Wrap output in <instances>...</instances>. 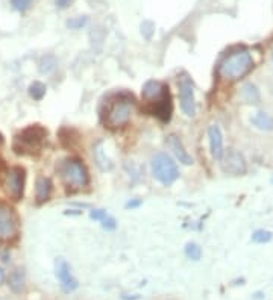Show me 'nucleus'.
<instances>
[{
	"instance_id": "4468645a",
	"label": "nucleus",
	"mask_w": 273,
	"mask_h": 300,
	"mask_svg": "<svg viewBox=\"0 0 273 300\" xmlns=\"http://www.w3.org/2000/svg\"><path fill=\"white\" fill-rule=\"evenodd\" d=\"M52 193V181L49 177H38L37 185H35V199L37 203H44L49 200Z\"/></svg>"
},
{
	"instance_id": "6ab92c4d",
	"label": "nucleus",
	"mask_w": 273,
	"mask_h": 300,
	"mask_svg": "<svg viewBox=\"0 0 273 300\" xmlns=\"http://www.w3.org/2000/svg\"><path fill=\"white\" fill-rule=\"evenodd\" d=\"M185 255H187V258L193 259V261H199V259L202 258V249L196 243H188L185 245Z\"/></svg>"
},
{
	"instance_id": "423d86ee",
	"label": "nucleus",
	"mask_w": 273,
	"mask_h": 300,
	"mask_svg": "<svg viewBox=\"0 0 273 300\" xmlns=\"http://www.w3.org/2000/svg\"><path fill=\"white\" fill-rule=\"evenodd\" d=\"M150 166H152L154 177L166 187L172 185L179 177V170H177L176 162L167 153H156L152 158Z\"/></svg>"
},
{
	"instance_id": "412c9836",
	"label": "nucleus",
	"mask_w": 273,
	"mask_h": 300,
	"mask_svg": "<svg viewBox=\"0 0 273 300\" xmlns=\"http://www.w3.org/2000/svg\"><path fill=\"white\" fill-rule=\"evenodd\" d=\"M87 24V17H76V19H72V20H68L67 21V26L70 27V29H80L82 26H85Z\"/></svg>"
},
{
	"instance_id": "a878e982",
	"label": "nucleus",
	"mask_w": 273,
	"mask_h": 300,
	"mask_svg": "<svg viewBox=\"0 0 273 300\" xmlns=\"http://www.w3.org/2000/svg\"><path fill=\"white\" fill-rule=\"evenodd\" d=\"M5 279H6V276H5V271H3V268L0 267V285H2L3 282H5Z\"/></svg>"
},
{
	"instance_id": "bb28decb",
	"label": "nucleus",
	"mask_w": 273,
	"mask_h": 300,
	"mask_svg": "<svg viewBox=\"0 0 273 300\" xmlns=\"http://www.w3.org/2000/svg\"><path fill=\"white\" fill-rule=\"evenodd\" d=\"M3 143V136H2V133H0V144Z\"/></svg>"
},
{
	"instance_id": "39448f33",
	"label": "nucleus",
	"mask_w": 273,
	"mask_h": 300,
	"mask_svg": "<svg viewBox=\"0 0 273 300\" xmlns=\"http://www.w3.org/2000/svg\"><path fill=\"white\" fill-rule=\"evenodd\" d=\"M59 176L67 188L79 189L88 184V171L85 166L76 158L65 159L59 164Z\"/></svg>"
},
{
	"instance_id": "a211bd4d",
	"label": "nucleus",
	"mask_w": 273,
	"mask_h": 300,
	"mask_svg": "<svg viewBox=\"0 0 273 300\" xmlns=\"http://www.w3.org/2000/svg\"><path fill=\"white\" fill-rule=\"evenodd\" d=\"M29 95L34 100H41L46 95V85L43 84V82L35 80L29 87Z\"/></svg>"
},
{
	"instance_id": "f3484780",
	"label": "nucleus",
	"mask_w": 273,
	"mask_h": 300,
	"mask_svg": "<svg viewBox=\"0 0 273 300\" xmlns=\"http://www.w3.org/2000/svg\"><path fill=\"white\" fill-rule=\"evenodd\" d=\"M241 97L246 103H252V105H258L259 100H261V95H259V91L258 88L248 82V84H244L243 88H241Z\"/></svg>"
},
{
	"instance_id": "1a4fd4ad",
	"label": "nucleus",
	"mask_w": 273,
	"mask_h": 300,
	"mask_svg": "<svg viewBox=\"0 0 273 300\" xmlns=\"http://www.w3.org/2000/svg\"><path fill=\"white\" fill-rule=\"evenodd\" d=\"M17 217L9 205L0 202V240L11 238L17 234Z\"/></svg>"
},
{
	"instance_id": "20e7f679",
	"label": "nucleus",
	"mask_w": 273,
	"mask_h": 300,
	"mask_svg": "<svg viewBox=\"0 0 273 300\" xmlns=\"http://www.w3.org/2000/svg\"><path fill=\"white\" fill-rule=\"evenodd\" d=\"M132 106H134L132 95H128V94L117 95L106 108V114L103 120L105 125L109 129H117V128L125 126L131 120Z\"/></svg>"
},
{
	"instance_id": "6e6552de",
	"label": "nucleus",
	"mask_w": 273,
	"mask_h": 300,
	"mask_svg": "<svg viewBox=\"0 0 273 300\" xmlns=\"http://www.w3.org/2000/svg\"><path fill=\"white\" fill-rule=\"evenodd\" d=\"M222 170L232 176H241L248 171V164L241 152L235 149H229L222 156Z\"/></svg>"
},
{
	"instance_id": "9d476101",
	"label": "nucleus",
	"mask_w": 273,
	"mask_h": 300,
	"mask_svg": "<svg viewBox=\"0 0 273 300\" xmlns=\"http://www.w3.org/2000/svg\"><path fill=\"white\" fill-rule=\"evenodd\" d=\"M179 99H181V108L182 112L187 117H195L196 115V99H195V90L188 77H181L179 79Z\"/></svg>"
},
{
	"instance_id": "f03ea898",
	"label": "nucleus",
	"mask_w": 273,
	"mask_h": 300,
	"mask_svg": "<svg viewBox=\"0 0 273 300\" xmlns=\"http://www.w3.org/2000/svg\"><path fill=\"white\" fill-rule=\"evenodd\" d=\"M47 138V129L41 125H31L24 128L14 138V150L17 155H32L39 152Z\"/></svg>"
},
{
	"instance_id": "393cba45",
	"label": "nucleus",
	"mask_w": 273,
	"mask_h": 300,
	"mask_svg": "<svg viewBox=\"0 0 273 300\" xmlns=\"http://www.w3.org/2000/svg\"><path fill=\"white\" fill-rule=\"evenodd\" d=\"M70 2L72 0H55V3H57L58 8H67Z\"/></svg>"
},
{
	"instance_id": "f8f14e48",
	"label": "nucleus",
	"mask_w": 273,
	"mask_h": 300,
	"mask_svg": "<svg viewBox=\"0 0 273 300\" xmlns=\"http://www.w3.org/2000/svg\"><path fill=\"white\" fill-rule=\"evenodd\" d=\"M167 147L172 150V153L175 155V158L179 161L184 166H191L193 164V158L190 156V153L187 152V149L184 146V143L181 141V138L175 133H170L167 136Z\"/></svg>"
},
{
	"instance_id": "dca6fc26",
	"label": "nucleus",
	"mask_w": 273,
	"mask_h": 300,
	"mask_svg": "<svg viewBox=\"0 0 273 300\" xmlns=\"http://www.w3.org/2000/svg\"><path fill=\"white\" fill-rule=\"evenodd\" d=\"M251 123L259 131H273V117L267 112H256L251 118Z\"/></svg>"
},
{
	"instance_id": "5701e85b",
	"label": "nucleus",
	"mask_w": 273,
	"mask_h": 300,
	"mask_svg": "<svg viewBox=\"0 0 273 300\" xmlns=\"http://www.w3.org/2000/svg\"><path fill=\"white\" fill-rule=\"evenodd\" d=\"M100 223H102V227L106 229V230H113V229H116V220H114V218H113L111 215H106Z\"/></svg>"
},
{
	"instance_id": "7ed1b4c3",
	"label": "nucleus",
	"mask_w": 273,
	"mask_h": 300,
	"mask_svg": "<svg viewBox=\"0 0 273 300\" xmlns=\"http://www.w3.org/2000/svg\"><path fill=\"white\" fill-rule=\"evenodd\" d=\"M254 68V59L252 55L248 50H238L228 55V56L222 61L220 68V76L228 80H238L243 76L248 75Z\"/></svg>"
},
{
	"instance_id": "b1692460",
	"label": "nucleus",
	"mask_w": 273,
	"mask_h": 300,
	"mask_svg": "<svg viewBox=\"0 0 273 300\" xmlns=\"http://www.w3.org/2000/svg\"><path fill=\"white\" fill-rule=\"evenodd\" d=\"M106 215H108V214H106V211H103V209H93V211L90 212V217L93 218V220H98V222H102Z\"/></svg>"
},
{
	"instance_id": "aec40b11",
	"label": "nucleus",
	"mask_w": 273,
	"mask_h": 300,
	"mask_svg": "<svg viewBox=\"0 0 273 300\" xmlns=\"http://www.w3.org/2000/svg\"><path fill=\"white\" fill-rule=\"evenodd\" d=\"M272 232L269 230H264V229H258L254 232V235H252V241L254 243H258V244H263V243H269L272 240Z\"/></svg>"
},
{
	"instance_id": "4be33fe9",
	"label": "nucleus",
	"mask_w": 273,
	"mask_h": 300,
	"mask_svg": "<svg viewBox=\"0 0 273 300\" xmlns=\"http://www.w3.org/2000/svg\"><path fill=\"white\" fill-rule=\"evenodd\" d=\"M11 3H12L14 9H17V11L23 12V11H26L27 8L31 6L32 0H11Z\"/></svg>"
},
{
	"instance_id": "0eeeda50",
	"label": "nucleus",
	"mask_w": 273,
	"mask_h": 300,
	"mask_svg": "<svg viewBox=\"0 0 273 300\" xmlns=\"http://www.w3.org/2000/svg\"><path fill=\"white\" fill-rule=\"evenodd\" d=\"M24 169L23 167H11L6 171L5 177V189L14 200H20L24 193Z\"/></svg>"
},
{
	"instance_id": "9b49d317",
	"label": "nucleus",
	"mask_w": 273,
	"mask_h": 300,
	"mask_svg": "<svg viewBox=\"0 0 273 300\" xmlns=\"http://www.w3.org/2000/svg\"><path fill=\"white\" fill-rule=\"evenodd\" d=\"M55 273H57V278L59 281L61 290L65 294H70L78 288V281L73 276L70 265L67 264L65 259H62V258L57 259V262H55Z\"/></svg>"
},
{
	"instance_id": "ddd939ff",
	"label": "nucleus",
	"mask_w": 273,
	"mask_h": 300,
	"mask_svg": "<svg viewBox=\"0 0 273 300\" xmlns=\"http://www.w3.org/2000/svg\"><path fill=\"white\" fill-rule=\"evenodd\" d=\"M208 138H210V149L214 159L220 161L225 150H223V135L217 125H211L208 128Z\"/></svg>"
},
{
	"instance_id": "f257e3e1",
	"label": "nucleus",
	"mask_w": 273,
	"mask_h": 300,
	"mask_svg": "<svg viewBox=\"0 0 273 300\" xmlns=\"http://www.w3.org/2000/svg\"><path fill=\"white\" fill-rule=\"evenodd\" d=\"M141 95L143 100L147 103V109L150 114L158 117L164 123L170 120L173 105L167 85L161 84L158 80H149L143 87Z\"/></svg>"
},
{
	"instance_id": "2eb2a0df",
	"label": "nucleus",
	"mask_w": 273,
	"mask_h": 300,
	"mask_svg": "<svg viewBox=\"0 0 273 300\" xmlns=\"http://www.w3.org/2000/svg\"><path fill=\"white\" fill-rule=\"evenodd\" d=\"M24 282H26V276H24V271L21 268H16L9 273L8 286L11 288L12 293H21L24 290Z\"/></svg>"
},
{
	"instance_id": "cd10ccee",
	"label": "nucleus",
	"mask_w": 273,
	"mask_h": 300,
	"mask_svg": "<svg viewBox=\"0 0 273 300\" xmlns=\"http://www.w3.org/2000/svg\"><path fill=\"white\" fill-rule=\"evenodd\" d=\"M272 59H273V53H272Z\"/></svg>"
}]
</instances>
